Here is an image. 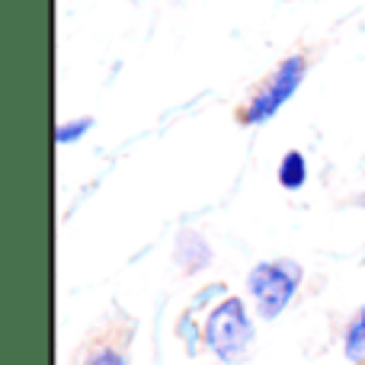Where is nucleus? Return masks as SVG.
Wrapping results in <instances>:
<instances>
[{"mask_svg":"<svg viewBox=\"0 0 365 365\" xmlns=\"http://www.w3.org/2000/svg\"><path fill=\"white\" fill-rule=\"evenodd\" d=\"M257 314L244 295L227 292L202 321V346L221 365H244L257 349Z\"/></svg>","mask_w":365,"mask_h":365,"instance_id":"1","label":"nucleus"},{"mask_svg":"<svg viewBox=\"0 0 365 365\" xmlns=\"http://www.w3.org/2000/svg\"><path fill=\"white\" fill-rule=\"evenodd\" d=\"M304 285V266L292 257L259 259L244 276V298L250 302L257 321L272 324L295 304Z\"/></svg>","mask_w":365,"mask_h":365,"instance_id":"2","label":"nucleus"},{"mask_svg":"<svg viewBox=\"0 0 365 365\" xmlns=\"http://www.w3.org/2000/svg\"><path fill=\"white\" fill-rule=\"evenodd\" d=\"M304 74H308V58L304 55L282 58V61L276 64V71L263 81V87L253 90L250 100L240 106L237 122L244 128H257V125L272 122L282 113V106H289L292 96L298 93V87L304 83Z\"/></svg>","mask_w":365,"mask_h":365,"instance_id":"3","label":"nucleus"},{"mask_svg":"<svg viewBox=\"0 0 365 365\" xmlns=\"http://www.w3.org/2000/svg\"><path fill=\"white\" fill-rule=\"evenodd\" d=\"M173 259H177V266L186 276H195V272H202L205 266H212V247H208V240L202 237L199 231H182L177 237V253H173Z\"/></svg>","mask_w":365,"mask_h":365,"instance_id":"4","label":"nucleus"},{"mask_svg":"<svg viewBox=\"0 0 365 365\" xmlns=\"http://www.w3.org/2000/svg\"><path fill=\"white\" fill-rule=\"evenodd\" d=\"M343 359L349 365L365 362V304L359 311H353V317L343 327Z\"/></svg>","mask_w":365,"mask_h":365,"instance_id":"5","label":"nucleus"},{"mask_svg":"<svg viewBox=\"0 0 365 365\" xmlns=\"http://www.w3.org/2000/svg\"><path fill=\"white\" fill-rule=\"evenodd\" d=\"M276 180H279V186L289 189V192L304 189L308 186V158H304L302 151H285L282 160H279Z\"/></svg>","mask_w":365,"mask_h":365,"instance_id":"6","label":"nucleus"},{"mask_svg":"<svg viewBox=\"0 0 365 365\" xmlns=\"http://www.w3.org/2000/svg\"><path fill=\"white\" fill-rule=\"evenodd\" d=\"M93 115H81V119H64V122H58V128H55V141L61 148H71V145H77V141H83L90 132H93Z\"/></svg>","mask_w":365,"mask_h":365,"instance_id":"7","label":"nucleus"},{"mask_svg":"<svg viewBox=\"0 0 365 365\" xmlns=\"http://www.w3.org/2000/svg\"><path fill=\"white\" fill-rule=\"evenodd\" d=\"M81 365H132V359H128V353L122 346H115V343H96V346H90L87 353H83Z\"/></svg>","mask_w":365,"mask_h":365,"instance_id":"8","label":"nucleus"},{"mask_svg":"<svg viewBox=\"0 0 365 365\" xmlns=\"http://www.w3.org/2000/svg\"><path fill=\"white\" fill-rule=\"evenodd\" d=\"M359 205H362V208H365V195H362V199H359Z\"/></svg>","mask_w":365,"mask_h":365,"instance_id":"9","label":"nucleus"}]
</instances>
